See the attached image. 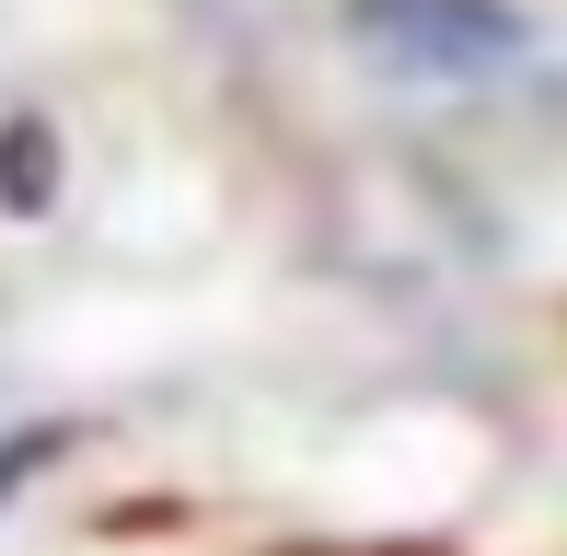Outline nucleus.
<instances>
[{
  "label": "nucleus",
  "mask_w": 567,
  "mask_h": 556,
  "mask_svg": "<svg viewBox=\"0 0 567 556\" xmlns=\"http://www.w3.org/2000/svg\"><path fill=\"white\" fill-rule=\"evenodd\" d=\"M348 23L405 82H498L533 47V23L509 12V0H348Z\"/></svg>",
  "instance_id": "1"
}]
</instances>
